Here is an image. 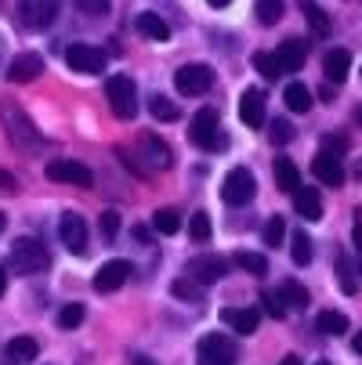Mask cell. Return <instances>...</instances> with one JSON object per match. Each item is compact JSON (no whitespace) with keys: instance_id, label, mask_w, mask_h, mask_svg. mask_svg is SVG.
I'll return each mask as SVG.
<instances>
[{"instance_id":"d6a6232c","label":"cell","mask_w":362,"mask_h":365,"mask_svg":"<svg viewBox=\"0 0 362 365\" xmlns=\"http://www.w3.org/2000/svg\"><path fill=\"white\" fill-rule=\"evenodd\" d=\"M211 214L206 210H196L192 217H188V235H192V242H211Z\"/></svg>"},{"instance_id":"277c9868","label":"cell","mask_w":362,"mask_h":365,"mask_svg":"<svg viewBox=\"0 0 362 365\" xmlns=\"http://www.w3.org/2000/svg\"><path fill=\"white\" fill-rule=\"evenodd\" d=\"M196 365H236V344L225 333H206L196 344Z\"/></svg>"},{"instance_id":"30bf717a","label":"cell","mask_w":362,"mask_h":365,"mask_svg":"<svg viewBox=\"0 0 362 365\" xmlns=\"http://www.w3.org/2000/svg\"><path fill=\"white\" fill-rule=\"evenodd\" d=\"M59 15V0H19V22L26 29H47Z\"/></svg>"},{"instance_id":"836d02e7","label":"cell","mask_w":362,"mask_h":365,"mask_svg":"<svg viewBox=\"0 0 362 365\" xmlns=\"http://www.w3.org/2000/svg\"><path fill=\"white\" fill-rule=\"evenodd\" d=\"M171 293H174L178 300H192V304H196V300L203 297V286H199V282H196L192 275H181V279H174Z\"/></svg>"},{"instance_id":"8d00e7d4","label":"cell","mask_w":362,"mask_h":365,"mask_svg":"<svg viewBox=\"0 0 362 365\" xmlns=\"http://www.w3.org/2000/svg\"><path fill=\"white\" fill-rule=\"evenodd\" d=\"M84 304H66L62 311H59V329H76L80 322H84Z\"/></svg>"},{"instance_id":"5bb4252c","label":"cell","mask_w":362,"mask_h":365,"mask_svg":"<svg viewBox=\"0 0 362 365\" xmlns=\"http://www.w3.org/2000/svg\"><path fill=\"white\" fill-rule=\"evenodd\" d=\"M312 174H316L326 188H341V185H344V167H341V155H337V152L319 148V155L312 160Z\"/></svg>"},{"instance_id":"4dcf8cb0","label":"cell","mask_w":362,"mask_h":365,"mask_svg":"<svg viewBox=\"0 0 362 365\" xmlns=\"http://www.w3.org/2000/svg\"><path fill=\"white\" fill-rule=\"evenodd\" d=\"M290 257H293L297 268L312 264V239H308L304 232H293V239H290Z\"/></svg>"},{"instance_id":"1f68e13d","label":"cell","mask_w":362,"mask_h":365,"mask_svg":"<svg viewBox=\"0 0 362 365\" xmlns=\"http://www.w3.org/2000/svg\"><path fill=\"white\" fill-rule=\"evenodd\" d=\"M232 260H236V268H243V272H250V275H268L265 253H246V250H239Z\"/></svg>"},{"instance_id":"8992f818","label":"cell","mask_w":362,"mask_h":365,"mask_svg":"<svg viewBox=\"0 0 362 365\" xmlns=\"http://www.w3.org/2000/svg\"><path fill=\"white\" fill-rule=\"evenodd\" d=\"M47 264H51V257H47V250H44L36 239H15V246H11V268H15V272L36 275V272H44Z\"/></svg>"},{"instance_id":"4316f807","label":"cell","mask_w":362,"mask_h":365,"mask_svg":"<svg viewBox=\"0 0 362 365\" xmlns=\"http://www.w3.org/2000/svg\"><path fill=\"white\" fill-rule=\"evenodd\" d=\"M149 113L156 116L160 123H174L181 116V106H178V101H171L167 94H152L149 98Z\"/></svg>"},{"instance_id":"7a4b0ae2","label":"cell","mask_w":362,"mask_h":365,"mask_svg":"<svg viewBox=\"0 0 362 365\" xmlns=\"http://www.w3.org/2000/svg\"><path fill=\"white\" fill-rule=\"evenodd\" d=\"M188 141H192L196 148H203V152H221V148L228 145V138H225L221 120H218L214 109H199V113L192 116V123H188Z\"/></svg>"},{"instance_id":"3957f363","label":"cell","mask_w":362,"mask_h":365,"mask_svg":"<svg viewBox=\"0 0 362 365\" xmlns=\"http://www.w3.org/2000/svg\"><path fill=\"white\" fill-rule=\"evenodd\" d=\"M106 98H109V109L120 120H134L138 116V91L131 76H109L106 80Z\"/></svg>"},{"instance_id":"7bdbcfd3","label":"cell","mask_w":362,"mask_h":365,"mask_svg":"<svg viewBox=\"0 0 362 365\" xmlns=\"http://www.w3.org/2000/svg\"><path fill=\"white\" fill-rule=\"evenodd\" d=\"M116 232H120V214H116V210H106V214H101V235L113 242Z\"/></svg>"},{"instance_id":"603a6c76","label":"cell","mask_w":362,"mask_h":365,"mask_svg":"<svg viewBox=\"0 0 362 365\" xmlns=\"http://www.w3.org/2000/svg\"><path fill=\"white\" fill-rule=\"evenodd\" d=\"M134 26H138V33H141V36H149V40H160V43H164V40H171V26H167L156 11H141V15L134 19Z\"/></svg>"},{"instance_id":"5b68a950","label":"cell","mask_w":362,"mask_h":365,"mask_svg":"<svg viewBox=\"0 0 362 365\" xmlns=\"http://www.w3.org/2000/svg\"><path fill=\"white\" fill-rule=\"evenodd\" d=\"M174 87L185 98H199V94H206V91L214 87V69L203 66V62H188V66H181L174 73Z\"/></svg>"},{"instance_id":"c3c4849f","label":"cell","mask_w":362,"mask_h":365,"mask_svg":"<svg viewBox=\"0 0 362 365\" xmlns=\"http://www.w3.org/2000/svg\"><path fill=\"white\" fill-rule=\"evenodd\" d=\"M279 365H304V361H301V358H297V354H286V358H283V361H279Z\"/></svg>"},{"instance_id":"cb8c5ba5","label":"cell","mask_w":362,"mask_h":365,"mask_svg":"<svg viewBox=\"0 0 362 365\" xmlns=\"http://www.w3.org/2000/svg\"><path fill=\"white\" fill-rule=\"evenodd\" d=\"M301 11H304V19H308V26H312V33L319 36V40H326L330 33H333V22H330V15L316 4V0H301Z\"/></svg>"},{"instance_id":"ba28073f","label":"cell","mask_w":362,"mask_h":365,"mask_svg":"<svg viewBox=\"0 0 362 365\" xmlns=\"http://www.w3.org/2000/svg\"><path fill=\"white\" fill-rule=\"evenodd\" d=\"M66 62H69L73 73L98 76V73H106V51H98L91 43H69L66 47Z\"/></svg>"},{"instance_id":"d4e9b609","label":"cell","mask_w":362,"mask_h":365,"mask_svg":"<svg viewBox=\"0 0 362 365\" xmlns=\"http://www.w3.org/2000/svg\"><path fill=\"white\" fill-rule=\"evenodd\" d=\"M283 101H286L290 113H308V109H312V91H308L301 80H293V83H286Z\"/></svg>"},{"instance_id":"7c38bea8","label":"cell","mask_w":362,"mask_h":365,"mask_svg":"<svg viewBox=\"0 0 362 365\" xmlns=\"http://www.w3.org/2000/svg\"><path fill=\"white\" fill-rule=\"evenodd\" d=\"M225 272H228V260H225V257H214V253L188 260V275H192L199 286H214V282H221Z\"/></svg>"},{"instance_id":"2e32d148","label":"cell","mask_w":362,"mask_h":365,"mask_svg":"<svg viewBox=\"0 0 362 365\" xmlns=\"http://www.w3.org/2000/svg\"><path fill=\"white\" fill-rule=\"evenodd\" d=\"M221 322L232 333L250 336V333H257V326H261V315H257L253 307H221Z\"/></svg>"},{"instance_id":"ffe728a7","label":"cell","mask_w":362,"mask_h":365,"mask_svg":"<svg viewBox=\"0 0 362 365\" xmlns=\"http://www.w3.org/2000/svg\"><path fill=\"white\" fill-rule=\"evenodd\" d=\"M36 354H40V344H36L33 336H11V340L4 344L8 365H33Z\"/></svg>"},{"instance_id":"ee69618b","label":"cell","mask_w":362,"mask_h":365,"mask_svg":"<svg viewBox=\"0 0 362 365\" xmlns=\"http://www.w3.org/2000/svg\"><path fill=\"white\" fill-rule=\"evenodd\" d=\"M323 148L344 155V152H348V138H341V134H326V138H323Z\"/></svg>"},{"instance_id":"60d3db41","label":"cell","mask_w":362,"mask_h":365,"mask_svg":"<svg viewBox=\"0 0 362 365\" xmlns=\"http://www.w3.org/2000/svg\"><path fill=\"white\" fill-rule=\"evenodd\" d=\"M76 11L91 15V19H101V15H109V0H76Z\"/></svg>"},{"instance_id":"816d5d0a","label":"cell","mask_w":362,"mask_h":365,"mask_svg":"<svg viewBox=\"0 0 362 365\" xmlns=\"http://www.w3.org/2000/svg\"><path fill=\"white\" fill-rule=\"evenodd\" d=\"M351 120H355V123L362 127V106H355V113H351Z\"/></svg>"},{"instance_id":"6da1fadb","label":"cell","mask_w":362,"mask_h":365,"mask_svg":"<svg viewBox=\"0 0 362 365\" xmlns=\"http://www.w3.org/2000/svg\"><path fill=\"white\" fill-rule=\"evenodd\" d=\"M0 120H4V130H8V138L19 152H40L44 148V134L36 130V123L15 106V101L0 106Z\"/></svg>"},{"instance_id":"83f0119b","label":"cell","mask_w":362,"mask_h":365,"mask_svg":"<svg viewBox=\"0 0 362 365\" xmlns=\"http://www.w3.org/2000/svg\"><path fill=\"white\" fill-rule=\"evenodd\" d=\"M276 185L283 192H293L301 185V170H297L293 160H286V155H279V160H276Z\"/></svg>"},{"instance_id":"8fae6325","label":"cell","mask_w":362,"mask_h":365,"mask_svg":"<svg viewBox=\"0 0 362 365\" xmlns=\"http://www.w3.org/2000/svg\"><path fill=\"white\" fill-rule=\"evenodd\" d=\"M59 235H62V246L69 253H87V221L76 210H66L59 217Z\"/></svg>"},{"instance_id":"d6986e66","label":"cell","mask_w":362,"mask_h":365,"mask_svg":"<svg viewBox=\"0 0 362 365\" xmlns=\"http://www.w3.org/2000/svg\"><path fill=\"white\" fill-rule=\"evenodd\" d=\"M138 148H141V155H145V163L152 167V170H167L171 167V148L156 138V134H141V141H138Z\"/></svg>"},{"instance_id":"f5cc1de1","label":"cell","mask_w":362,"mask_h":365,"mask_svg":"<svg viewBox=\"0 0 362 365\" xmlns=\"http://www.w3.org/2000/svg\"><path fill=\"white\" fill-rule=\"evenodd\" d=\"M134 365H152V361L149 358H134Z\"/></svg>"},{"instance_id":"7402d4cb","label":"cell","mask_w":362,"mask_h":365,"mask_svg":"<svg viewBox=\"0 0 362 365\" xmlns=\"http://www.w3.org/2000/svg\"><path fill=\"white\" fill-rule=\"evenodd\" d=\"M323 73H326V80H330V83H344V80H348V73H351V55H348L344 47L326 51V58H323Z\"/></svg>"},{"instance_id":"f546056e","label":"cell","mask_w":362,"mask_h":365,"mask_svg":"<svg viewBox=\"0 0 362 365\" xmlns=\"http://www.w3.org/2000/svg\"><path fill=\"white\" fill-rule=\"evenodd\" d=\"M279 297H283L286 311H290V307H293V311H304V307H308V289H304L301 282H293V279H286V282L279 286Z\"/></svg>"},{"instance_id":"f35d334b","label":"cell","mask_w":362,"mask_h":365,"mask_svg":"<svg viewBox=\"0 0 362 365\" xmlns=\"http://www.w3.org/2000/svg\"><path fill=\"white\" fill-rule=\"evenodd\" d=\"M337 275H341V289H344V293H355V289H358V279H355V272H351V264H348L344 253H337Z\"/></svg>"},{"instance_id":"f1b7e54d","label":"cell","mask_w":362,"mask_h":365,"mask_svg":"<svg viewBox=\"0 0 362 365\" xmlns=\"http://www.w3.org/2000/svg\"><path fill=\"white\" fill-rule=\"evenodd\" d=\"M253 15H257V22H261V26H276V22H283L286 4H283V0H257Z\"/></svg>"},{"instance_id":"f6af8a7d","label":"cell","mask_w":362,"mask_h":365,"mask_svg":"<svg viewBox=\"0 0 362 365\" xmlns=\"http://www.w3.org/2000/svg\"><path fill=\"white\" fill-rule=\"evenodd\" d=\"M351 242H355V250L362 253V210L355 214V228H351Z\"/></svg>"},{"instance_id":"11a10c76","label":"cell","mask_w":362,"mask_h":365,"mask_svg":"<svg viewBox=\"0 0 362 365\" xmlns=\"http://www.w3.org/2000/svg\"><path fill=\"white\" fill-rule=\"evenodd\" d=\"M316 365H330V361H326V358H323V361H316Z\"/></svg>"},{"instance_id":"ac0fdd59","label":"cell","mask_w":362,"mask_h":365,"mask_svg":"<svg viewBox=\"0 0 362 365\" xmlns=\"http://www.w3.org/2000/svg\"><path fill=\"white\" fill-rule=\"evenodd\" d=\"M290 195H293V210H297L304 221H323V195H319V188L297 185Z\"/></svg>"},{"instance_id":"db71d44e","label":"cell","mask_w":362,"mask_h":365,"mask_svg":"<svg viewBox=\"0 0 362 365\" xmlns=\"http://www.w3.org/2000/svg\"><path fill=\"white\" fill-rule=\"evenodd\" d=\"M4 225H8V217H4V214H0V232H4Z\"/></svg>"},{"instance_id":"d590c367","label":"cell","mask_w":362,"mask_h":365,"mask_svg":"<svg viewBox=\"0 0 362 365\" xmlns=\"http://www.w3.org/2000/svg\"><path fill=\"white\" fill-rule=\"evenodd\" d=\"M253 69L261 73L265 80H279V76H283V69H279L276 55H268V51H257V55H253Z\"/></svg>"},{"instance_id":"ab89813d","label":"cell","mask_w":362,"mask_h":365,"mask_svg":"<svg viewBox=\"0 0 362 365\" xmlns=\"http://www.w3.org/2000/svg\"><path fill=\"white\" fill-rule=\"evenodd\" d=\"M261 304H265V311L272 319H286V304H283V297H279V289L272 293V289H265L261 293Z\"/></svg>"},{"instance_id":"9a60e30c","label":"cell","mask_w":362,"mask_h":365,"mask_svg":"<svg viewBox=\"0 0 362 365\" xmlns=\"http://www.w3.org/2000/svg\"><path fill=\"white\" fill-rule=\"evenodd\" d=\"M40 73H44V58L36 55V51H22V55H15L11 66H8V80L11 83H29Z\"/></svg>"},{"instance_id":"e575fe53","label":"cell","mask_w":362,"mask_h":365,"mask_svg":"<svg viewBox=\"0 0 362 365\" xmlns=\"http://www.w3.org/2000/svg\"><path fill=\"white\" fill-rule=\"evenodd\" d=\"M152 228H156L160 235H178V228H181V217H178V210H156V217H152Z\"/></svg>"},{"instance_id":"bcb514c9","label":"cell","mask_w":362,"mask_h":365,"mask_svg":"<svg viewBox=\"0 0 362 365\" xmlns=\"http://www.w3.org/2000/svg\"><path fill=\"white\" fill-rule=\"evenodd\" d=\"M0 192H19V181L8 170H0Z\"/></svg>"},{"instance_id":"74e56055","label":"cell","mask_w":362,"mask_h":365,"mask_svg":"<svg viewBox=\"0 0 362 365\" xmlns=\"http://www.w3.org/2000/svg\"><path fill=\"white\" fill-rule=\"evenodd\" d=\"M261 239H265V246H283V239H286V221H283V217H268Z\"/></svg>"},{"instance_id":"e0dca14e","label":"cell","mask_w":362,"mask_h":365,"mask_svg":"<svg viewBox=\"0 0 362 365\" xmlns=\"http://www.w3.org/2000/svg\"><path fill=\"white\" fill-rule=\"evenodd\" d=\"M239 120L246 127H265V91L246 87L239 98Z\"/></svg>"},{"instance_id":"44dd1931","label":"cell","mask_w":362,"mask_h":365,"mask_svg":"<svg viewBox=\"0 0 362 365\" xmlns=\"http://www.w3.org/2000/svg\"><path fill=\"white\" fill-rule=\"evenodd\" d=\"M304 58H308V43L304 40H283L279 51H276V62H279L283 73H297L304 66Z\"/></svg>"},{"instance_id":"52a82bcc","label":"cell","mask_w":362,"mask_h":365,"mask_svg":"<svg viewBox=\"0 0 362 365\" xmlns=\"http://www.w3.org/2000/svg\"><path fill=\"white\" fill-rule=\"evenodd\" d=\"M253 195H257V181H253V174H250L246 167H236V170L225 174V181H221V199H225L228 206H246Z\"/></svg>"},{"instance_id":"7dc6e473","label":"cell","mask_w":362,"mask_h":365,"mask_svg":"<svg viewBox=\"0 0 362 365\" xmlns=\"http://www.w3.org/2000/svg\"><path fill=\"white\" fill-rule=\"evenodd\" d=\"M351 351H355V354H362V329L351 336Z\"/></svg>"},{"instance_id":"9c48e42d","label":"cell","mask_w":362,"mask_h":365,"mask_svg":"<svg viewBox=\"0 0 362 365\" xmlns=\"http://www.w3.org/2000/svg\"><path fill=\"white\" fill-rule=\"evenodd\" d=\"M44 174L55 185H76V188H91V181H94L91 167H84L80 160H51Z\"/></svg>"},{"instance_id":"681fc988","label":"cell","mask_w":362,"mask_h":365,"mask_svg":"<svg viewBox=\"0 0 362 365\" xmlns=\"http://www.w3.org/2000/svg\"><path fill=\"white\" fill-rule=\"evenodd\" d=\"M8 293V275H4V268H0V297Z\"/></svg>"},{"instance_id":"484cf974","label":"cell","mask_w":362,"mask_h":365,"mask_svg":"<svg viewBox=\"0 0 362 365\" xmlns=\"http://www.w3.org/2000/svg\"><path fill=\"white\" fill-rule=\"evenodd\" d=\"M316 329L323 333V336H341V333H348V315L344 311H319V319H316Z\"/></svg>"},{"instance_id":"f907efd6","label":"cell","mask_w":362,"mask_h":365,"mask_svg":"<svg viewBox=\"0 0 362 365\" xmlns=\"http://www.w3.org/2000/svg\"><path fill=\"white\" fill-rule=\"evenodd\" d=\"M206 4H211V8H228L232 0H206Z\"/></svg>"},{"instance_id":"b9f144b4","label":"cell","mask_w":362,"mask_h":365,"mask_svg":"<svg viewBox=\"0 0 362 365\" xmlns=\"http://www.w3.org/2000/svg\"><path fill=\"white\" fill-rule=\"evenodd\" d=\"M268 138H272L276 145H286V141H293V127H290V120H272V130H268Z\"/></svg>"},{"instance_id":"4fadbf2b","label":"cell","mask_w":362,"mask_h":365,"mask_svg":"<svg viewBox=\"0 0 362 365\" xmlns=\"http://www.w3.org/2000/svg\"><path fill=\"white\" fill-rule=\"evenodd\" d=\"M131 260H109V264H101L98 275H94V289L98 293H116L127 279H131Z\"/></svg>"}]
</instances>
